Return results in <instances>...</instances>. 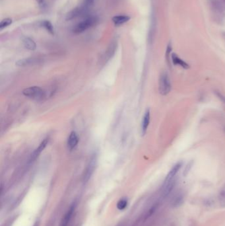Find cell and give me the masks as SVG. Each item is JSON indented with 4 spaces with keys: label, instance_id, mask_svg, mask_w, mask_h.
Segmentation results:
<instances>
[{
    "label": "cell",
    "instance_id": "obj_5",
    "mask_svg": "<svg viewBox=\"0 0 225 226\" xmlns=\"http://www.w3.org/2000/svg\"><path fill=\"white\" fill-rule=\"evenodd\" d=\"M181 167H182L181 163H176L175 165L172 167V169L170 171V172L168 173L167 176H166L164 184H168L170 183L176 181V177L177 174L178 173Z\"/></svg>",
    "mask_w": 225,
    "mask_h": 226
},
{
    "label": "cell",
    "instance_id": "obj_20",
    "mask_svg": "<svg viewBox=\"0 0 225 226\" xmlns=\"http://www.w3.org/2000/svg\"><path fill=\"white\" fill-rule=\"evenodd\" d=\"M223 1L224 2H225V0H223Z\"/></svg>",
    "mask_w": 225,
    "mask_h": 226
},
{
    "label": "cell",
    "instance_id": "obj_18",
    "mask_svg": "<svg viewBox=\"0 0 225 226\" xmlns=\"http://www.w3.org/2000/svg\"><path fill=\"white\" fill-rule=\"evenodd\" d=\"M12 23V19L10 18H6V19H3L0 22V29L2 30L3 29L10 25Z\"/></svg>",
    "mask_w": 225,
    "mask_h": 226
},
{
    "label": "cell",
    "instance_id": "obj_1",
    "mask_svg": "<svg viewBox=\"0 0 225 226\" xmlns=\"http://www.w3.org/2000/svg\"><path fill=\"white\" fill-rule=\"evenodd\" d=\"M22 94L25 97L35 101H41L46 95V93L44 91V89L38 86H33L26 88L22 91Z\"/></svg>",
    "mask_w": 225,
    "mask_h": 226
},
{
    "label": "cell",
    "instance_id": "obj_14",
    "mask_svg": "<svg viewBox=\"0 0 225 226\" xmlns=\"http://www.w3.org/2000/svg\"><path fill=\"white\" fill-rule=\"evenodd\" d=\"M210 3L215 12H223V5L220 0H210Z\"/></svg>",
    "mask_w": 225,
    "mask_h": 226
},
{
    "label": "cell",
    "instance_id": "obj_11",
    "mask_svg": "<svg viewBox=\"0 0 225 226\" xmlns=\"http://www.w3.org/2000/svg\"><path fill=\"white\" fill-rule=\"evenodd\" d=\"M130 19V17L128 15H117L112 18V21L115 25H121L125 22H128Z\"/></svg>",
    "mask_w": 225,
    "mask_h": 226
},
{
    "label": "cell",
    "instance_id": "obj_17",
    "mask_svg": "<svg viewBox=\"0 0 225 226\" xmlns=\"http://www.w3.org/2000/svg\"><path fill=\"white\" fill-rule=\"evenodd\" d=\"M219 199L220 204L223 206H225V184L223 187L221 188V190H220L219 196Z\"/></svg>",
    "mask_w": 225,
    "mask_h": 226
},
{
    "label": "cell",
    "instance_id": "obj_13",
    "mask_svg": "<svg viewBox=\"0 0 225 226\" xmlns=\"http://www.w3.org/2000/svg\"><path fill=\"white\" fill-rule=\"evenodd\" d=\"M172 60L174 64L175 65L180 66V67H183V68H185V69H188L189 67V65L187 64V63L184 62V60H182L181 58H180L175 54H172Z\"/></svg>",
    "mask_w": 225,
    "mask_h": 226
},
{
    "label": "cell",
    "instance_id": "obj_8",
    "mask_svg": "<svg viewBox=\"0 0 225 226\" xmlns=\"http://www.w3.org/2000/svg\"><path fill=\"white\" fill-rule=\"evenodd\" d=\"M79 138L77 133L74 132V131H72L69 134L68 139H67V147H68L70 151L73 150L77 146Z\"/></svg>",
    "mask_w": 225,
    "mask_h": 226
},
{
    "label": "cell",
    "instance_id": "obj_7",
    "mask_svg": "<svg viewBox=\"0 0 225 226\" xmlns=\"http://www.w3.org/2000/svg\"><path fill=\"white\" fill-rule=\"evenodd\" d=\"M49 142V138H46L44 139L42 142L40 143V145L38 146V147L36 149L34 150V151L33 153V154L31 155V159L30 161H33L34 160H35L39 156V155L41 153L43 150L45 149V147H46V146L48 145V143Z\"/></svg>",
    "mask_w": 225,
    "mask_h": 226
},
{
    "label": "cell",
    "instance_id": "obj_6",
    "mask_svg": "<svg viewBox=\"0 0 225 226\" xmlns=\"http://www.w3.org/2000/svg\"><path fill=\"white\" fill-rule=\"evenodd\" d=\"M40 60L38 58H24V59H21L18 60L16 62V65L19 67H26V66H34L39 64Z\"/></svg>",
    "mask_w": 225,
    "mask_h": 226
},
{
    "label": "cell",
    "instance_id": "obj_16",
    "mask_svg": "<svg viewBox=\"0 0 225 226\" xmlns=\"http://www.w3.org/2000/svg\"><path fill=\"white\" fill-rule=\"evenodd\" d=\"M128 204V201L127 198H121L120 199L118 203H117V208H118L119 210H124L125 208L127 207Z\"/></svg>",
    "mask_w": 225,
    "mask_h": 226
},
{
    "label": "cell",
    "instance_id": "obj_19",
    "mask_svg": "<svg viewBox=\"0 0 225 226\" xmlns=\"http://www.w3.org/2000/svg\"><path fill=\"white\" fill-rule=\"evenodd\" d=\"M36 1L38 3V4L40 6H44L45 5L44 0H36Z\"/></svg>",
    "mask_w": 225,
    "mask_h": 226
},
{
    "label": "cell",
    "instance_id": "obj_2",
    "mask_svg": "<svg viewBox=\"0 0 225 226\" xmlns=\"http://www.w3.org/2000/svg\"><path fill=\"white\" fill-rule=\"evenodd\" d=\"M171 82L170 77L166 71H163L159 76V91L162 95H166L171 90Z\"/></svg>",
    "mask_w": 225,
    "mask_h": 226
},
{
    "label": "cell",
    "instance_id": "obj_3",
    "mask_svg": "<svg viewBox=\"0 0 225 226\" xmlns=\"http://www.w3.org/2000/svg\"><path fill=\"white\" fill-rule=\"evenodd\" d=\"M97 22V18L94 17H89L86 18L83 21L80 22L79 23L76 25L73 29L75 33H81L84 31L87 30L89 28H91Z\"/></svg>",
    "mask_w": 225,
    "mask_h": 226
},
{
    "label": "cell",
    "instance_id": "obj_10",
    "mask_svg": "<svg viewBox=\"0 0 225 226\" xmlns=\"http://www.w3.org/2000/svg\"><path fill=\"white\" fill-rule=\"evenodd\" d=\"M150 119H151L150 111L147 109L146 112H145V115H144L143 120H142L141 132L143 135H145L147 132V128L148 127V125H149V123H150Z\"/></svg>",
    "mask_w": 225,
    "mask_h": 226
},
{
    "label": "cell",
    "instance_id": "obj_12",
    "mask_svg": "<svg viewBox=\"0 0 225 226\" xmlns=\"http://www.w3.org/2000/svg\"><path fill=\"white\" fill-rule=\"evenodd\" d=\"M22 42H23L25 47L29 50H34L37 48V44H36L35 42L33 39L29 37H25L22 39Z\"/></svg>",
    "mask_w": 225,
    "mask_h": 226
},
{
    "label": "cell",
    "instance_id": "obj_4",
    "mask_svg": "<svg viewBox=\"0 0 225 226\" xmlns=\"http://www.w3.org/2000/svg\"><path fill=\"white\" fill-rule=\"evenodd\" d=\"M97 157L96 154H94L91 159L89 161V164L87 167V169L85 170V172L84 173L83 176V180L85 183H87L88 180L91 179L92 175L94 173V171L95 169L96 165H97Z\"/></svg>",
    "mask_w": 225,
    "mask_h": 226
},
{
    "label": "cell",
    "instance_id": "obj_15",
    "mask_svg": "<svg viewBox=\"0 0 225 226\" xmlns=\"http://www.w3.org/2000/svg\"><path fill=\"white\" fill-rule=\"evenodd\" d=\"M42 25L43 27L46 29L48 32L52 34H54V29H53V26L52 24L49 21H44L42 22Z\"/></svg>",
    "mask_w": 225,
    "mask_h": 226
},
{
    "label": "cell",
    "instance_id": "obj_9",
    "mask_svg": "<svg viewBox=\"0 0 225 226\" xmlns=\"http://www.w3.org/2000/svg\"><path fill=\"white\" fill-rule=\"evenodd\" d=\"M75 210V206H71L69 209L67 211L63 217L60 226H67L71 220L73 212Z\"/></svg>",
    "mask_w": 225,
    "mask_h": 226
}]
</instances>
